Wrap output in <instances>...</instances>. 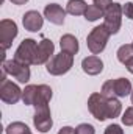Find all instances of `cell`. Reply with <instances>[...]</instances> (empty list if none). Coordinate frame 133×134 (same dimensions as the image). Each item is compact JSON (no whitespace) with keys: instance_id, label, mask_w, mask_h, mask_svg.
Returning a JSON list of instances; mask_svg holds the SVG:
<instances>
[{"instance_id":"6da1fadb","label":"cell","mask_w":133,"mask_h":134,"mask_svg":"<svg viewBox=\"0 0 133 134\" xmlns=\"http://www.w3.org/2000/svg\"><path fill=\"white\" fill-rule=\"evenodd\" d=\"M88 109L94 115V119H97L99 122H103L106 119L119 117L122 111V104L116 98H106L99 92H94L88 98Z\"/></svg>"},{"instance_id":"7a4b0ae2","label":"cell","mask_w":133,"mask_h":134,"mask_svg":"<svg viewBox=\"0 0 133 134\" xmlns=\"http://www.w3.org/2000/svg\"><path fill=\"white\" fill-rule=\"evenodd\" d=\"M110 36H111V33L106 30L105 25H99V27L93 28L91 33L88 34V37H86V45H88L89 52L93 55L102 53L105 50V47H106V42H108Z\"/></svg>"},{"instance_id":"3957f363","label":"cell","mask_w":133,"mask_h":134,"mask_svg":"<svg viewBox=\"0 0 133 134\" xmlns=\"http://www.w3.org/2000/svg\"><path fill=\"white\" fill-rule=\"evenodd\" d=\"M74 66V55H69L66 52H61L58 55H55L47 64H45V70L53 75V76H60L67 73Z\"/></svg>"},{"instance_id":"277c9868","label":"cell","mask_w":133,"mask_h":134,"mask_svg":"<svg viewBox=\"0 0 133 134\" xmlns=\"http://www.w3.org/2000/svg\"><path fill=\"white\" fill-rule=\"evenodd\" d=\"M122 5L121 3H113L105 13H103V25L111 34H116L121 30L122 24Z\"/></svg>"},{"instance_id":"5b68a950","label":"cell","mask_w":133,"mask_h":134,"mask_svg":"<svg viewBox=\"0 0 133 134\" xmlns=\"http://www.w3.org/2000/svg\"><path fill=\"white\" fill-rule=\"evenodd\" d=\"M36 48H38V42L34 39H24L21 42V45L17 47L16 53H14V59L22 63V64H33L34 63V55H36Z\"/></svg>"},{"instance_id":"8992f818","label":"cell","mask_w":133,"mask_h":134,"mask_svg":"<svg viewBox=\"0 0 133 134\" xmlns=\"http://www.w3.org/2000/svg\"><path fill=\"white\" fill-rule=\"evenodd\" d=\"M3 69L6 70L8 75L14 76L19 83H28L30 80V67L27 64H22L16 59H9V61H3Z\"/></svg>"},{"instance_id":"52a82bcc","label":"cell","mask_w":133,"mask_h":134,"mask_svg":"<svg viewBox=\"0 0 133 134\" xmlns=\"http://www.w3.org/2000/svg\"><path fill=\"white\" fill-rule=\"evenodd\" d=\"M17 36V25L14 20L9 19H3L0 22V42L3 50H8L13 44V41Z\"/></svg>"},{"instance_id":"ba28073f","label":"cell","mask_w":133,"mask_h":134,"mask_svg":"<svg viewBox=\"0 0 133 134\" xmlns=\"http://www.w3.org/2000/svg\"><path fill=\"white\" fill-rule=\"evenodd\" d=\"M53 50H55V45L50 39H42L39 44H38V48H36V55H34V63L33 66H41V64H47L52 58H53Z\"/></svg>"},{"instance_id":"9c48e42d","label":"cell","mask_w":133,"mask_h":134,"mask_svg":"<svg viewBox=\"0 0 133 134\" xmlns=\"http://www.w3.org/2000/svg\"><path fill=\"white\" fill-rule=\"evenodd\" d=\"M0 98L5 103H8V104H14V103H17L22 98V91L16 83L6 80L0 86Z\"/></svg>"},{"instance_id":"30bf717a","label":"cell","mask_w":133,"mask_h":134,"mask_svg":"<svg viewBox=\"0 0 133 134\" xmlns=\"http://www.w3.org/2000/svg\"><path fill=\"white\" fill-rule=\"evenodd\" d=\"M33 125L39 133H49L53 126V120H52V114L49 108H42V109H36L33 117Z\"/></svg>"},{"instance_id":"8fae6325","label":"cell","mask_w":133,"mask_h":134,"mask_svg":"<svg viewBox=\"0 0 133 134\" xmlns=\"http://www.w3.org/2000/svg\"><path fill=\"white\" fill-rule=\"evenodd\" d=\"M44 17L55 25H63L66 19V9H63L57 3H50L44 8Z\"/></svg>"},{"instance_id":"7c38bea8","label":"cell","mask_w":133,"mask_h":134,"mask_svg":"<svg viewBox=\"0 0 133 134\" xmlns=\"http://www.w3.org/2000/svg\"><path fill=\"white\" fill-rule=\"evenodd\" d=\"M22 24L25 27V30L32 31V33H36L42 28V24H44V17L38 13V11H27L22 17Z\"/></svg>"},{"instance_id":"4fadbf2b","label":"cell","mask_w":133,"mask_h":134,"mask_svg":"<svg viewBox=\"0 0 133 134\" xmlns=\"http://www.w3.org/2000/svg\"><path fill=\"white\" fill-rule=\"evenodd\" d=\"M81 69L88 75H93V76L94 75H99L100 72L103 70V61L100 59L99 56H96V55L88 56V58H85L81 61Z\"/></svg>"},{"instance_id":"5bb4252c","label":"cell","mask_w":133,"mask_h":134,"mask_svg":"<svg viewBox=\"0 0 133 134\" xmlns=\"http://www.w3.org/2000/svg\"><path fill=\"white\" fill-rule=\"evenodd\" d=\"M52 89L47 84H39L38 86V95L34 100V109H42V108H49V103L52 100Z\"/></svg>"},{"instance_id":"9a60e30c","label":"cell","mask_w":133,"mask_h":134,"mask_svg":"<svg viewBox=\"0 0 133 134\" xmlns=\"http://www.w3.org/2000/svg\"><path fill=\"white\" fill-rule=\"evenodd\" d=\"M113 83V94L114 97H127L132 94V83L127 78H117V80H111Z\"/></svg>"},{"instance_id":"2e32d148","label":"cell","mask_w":133,"mask_h":134,"mask_svg":"<svg viewBox=\"0 0 133 134\" xmlns=\"http://www.w3.org/2000/svg\"><path fill=\"white\" fill-rule=\"evenodd\" d=\"M60 47H61V52H66L69 55H75V53L78 52V48H80L77 37L72 36V34H64V36H61V39H60Z\"/></svg>"},{"instance_id":"e0dca14e","label":"cell","mask_w":133,"mask_h":134,"mask_svg":"<svg viewBox=\"0 0 133 134\" xmlns=\"http://www.w3.org/2000/svg\"><path fill=\"white\" fill-rule=\"evenodd\" d=\"M88 9V5L85 0H69L66 5V13L72 14V16H85Z\"/></svg>"},{"instance_id":"ac0fdd59","label":"cell","mask_w":133,"mask_h":134,"mask_svg":"<svg viewBox=\"0 0 133 134\" xmlns=\"http://www.w3.org/2000/svg\"><path fill=\"white\" fill-rule=\"evenodd\" d=\"M36 95H38V86L36 84H28L22 91V101H24V104L33 106L34 100H36Z\"/></svg>"},{"instance_id":"d6986e66","label":"cell","mask_w":133,"mask_h":134,"mask_svg":"<svg viewBox=\"0 0 133 134\" xmlns=\"http://www.w3.org/2000/svg\"><path fill=\"white\" fill-rule=\"evenodd\" d=\"M116 55H117L119 63L127 64V63H129V61L133 58V44H125V45H121Z\"/></svg>"},{"instance_id":"ffe728a7","label":"cell","mask_w":133,"mask_h":134,"mask_svg":"<svg viewBox=\"0 0 133 134\" xmlns=\"http://www.w3.org/2000/svg\"><path fill=\"white\" fill-rule=\"evenodd\" d=\"M6 134H32L30 128L22 122H13L6 126Z\"/></svg>"},{"instance_id":"44dd1931","label":"cell","mask_w":133,"mask_h":134,"mask_svg":"<svg viewBox=\"0 0 133 134\" xmlns=\"http://www.w3.org/2000/svg\"><path fill=\"white\" fill-rule=\"evenodd\" d=\"M100 17H103V11L100 8H97L96 5H89L86 13H85V19L89 22H94V20H99Z\"/></svg>"},{"instance_id":"7402d4cb","label":"cell","mask_w":133,"mask_h":134,"mask_svg":"<svg viewBox=\"0 0 133 134\" xmlns=\"http://www.w3.org/2000/svg\"><path fill=\"white\" fill-rule=\"evenodd\" d=\"M122 123L125 125V126H133V106L130 108H127L125 109V112L122 114Z\"/></svg>"},{"instance_id":"603a6c76","label":"cell","mask_w":133,"mask_h":134,"mask_svg":"<svg viewBox=\"0 0 133 134\" xmlns=\"http://www.w3.org/2000/svg\"><path fill=\"white\" fill-rule=\"evenodd\" d=\"M75 134H96L94 131V126L89 125V123H81L75 128Z\"/></svg>"},{"instance_id":"cb8c5ba5","label":"cell","mask_w":133,"mask_h":134,"mask_svg":"<svg viewBox=\"0 0 133 134\" xmlns=\"http://www.w3.org/2000/svg\"><path fill=\"white\" fill-rule=\"evenodd\" d=\"M113 3H114L113 0H94V5H96L97 8H100L103 13H105V11H106V9H108Z\"/></svg>"},{"instance_id":"d4e9b609","label":"cell","mask_w":133,"mask_h":134,"mask_svg":"<svg viewBox=\"0 0 133 134\" xmlns=\"http://www.w3.org/2000/svg\"><path fill=\"white\" fill-rule=\"evenodd\" d=\"M103 134H124V130H122L119 125L113 123V125H108V126H106V130H105Z\"/></svg>"},{"instance_id":"484cf974","label":"cell","mask_w":133,"mask_h":134,"mask_svg":"<svg viewBox=\"0 0 133 134\" xmlns=\"http://www.w3.org/2000/svg\"><path fill=\"white\" fill-rule=\"evenodd\" d=\"M122 13H124L125 17H129V19L133 20V3L127 2L125 5H122Z\"/></svg>"},{"instance_id":"4316f807","label":"cell","mask_w":133,"mask_h":134,"mask_svg":"<svg viewBox=\"0 0 133 134\" xmlns=\"http://www.w3.org/2000/svg\"><path fill=\"white\" fill-rule=\"evenodd\" d=\"M58 134H75V128H70V126H63L60 130Z\"/></svg>"},{"instance_id":"83f0119b","label":"cell","mask_w":133,"mask_h":134,"mask_svg":"<svg viewBox=\"0 0 133 134\" xmlns=\"http://www.w3.org/2000/svg\"><path fill=\"white\" fill-rule=\"evenodd\" d=\"M125 67H127V70H129L130 73H133V58L129 61V63H127V64H125Z\"/></svg>"},{"instance_id":"f1b7e54d","label":"cell","mask_w":133,"mask_h":134,"mask_svg":"<svg viewBox=\"0 0 133 134\" xmlns=\"http://www.w3.org/2000/svg\"><path fill=\"white\" fill-rule=\"evenodd\" d=\"M11 3H14V5H25L28 0H9Z\"/></svg>"},{"instance_id":"f546056e","label":"cell","mask_w":133,"mask_h":134,"mask_svg":"<svg viewBox=\"0 0 133 134\" xmlns=\"http://www.w3.org/2000/svg\"><path fill=\"white\" fill-rule=\"evenodd\" d=\"M130 98H132V104H133V91H132V94H130Z\"/></svg>"}]
</instances>
